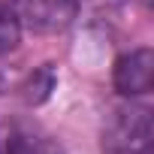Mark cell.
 Masks as SVG:
<instances>
[{"label":"cell","instance_id":"6da1fadb","mask_svg":"<svg viewBox=\"0 0 154 154\" xmlns=\"http://www.w3.org/2000/svg\"><path fill=\"white\" fill-rule=\"evenodd\" d=\"M103 151L106 154H151L154 151L151 112L142 106L118 109L103 130Z\"/></svg>","mask_w":154,"mask_h":154},{"label":"cell","instance_id":"7a4b0ae2","mask_svg":"<svg viewBox=\"0 0 154 154\" xmlns=\"http://www.w3.org/2000/svg\"><path fill=\"white\" fill-rule=\"evenodd\" d=\"M115 88L124 97H142L154 88V51L133 48L115 63Z\"/></svg>","mask_w":154,"mask_h":154},{"label":"cell","instance_id":"3957f363","mask_svg":"<svg viewBox=\"0 0 154 154\" xmlns=\"http://www.w3.org/2000/svg\"><path fill=\"white\" fill-rule=\"evenodd\" d=\"M12 12L30 30H60L75 15V0H12Z\"/></svg>","mask_w":154,"mask_h":154},{"label":"cell","instance_id":"277c9868","mask_svg":"<svg viewBox=\"0 0 154 154\" xmlns=\"http://www.w3.org/2000/svg\"><path fill=\"white\" fill-rule=\"evenodd\" d=\"M0 154H54V145L36 130L12 124L0 133Z\"/></svg>","mask_w":154,"mask_h":154},{"label":"cell","instance_id":"5b68a950","mask_svg":"<svg viewBox=\"0 0 154 154\" xmlns=\"http://www.w3.org/2000/svg\"><path fill=\"white\" fill-rule=\"evenodd\" d=\"M18 36H21V21L18 15L6 6L0 3V54H6L18 45Z\"/></svg>","mask_w":154,"mask_h":154}]
</instances>
